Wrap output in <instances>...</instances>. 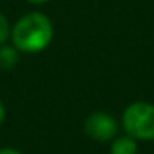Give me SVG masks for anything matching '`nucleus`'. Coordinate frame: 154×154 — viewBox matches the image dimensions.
<instances>
[{"label": "nucleus", "instance_id": "obj_1", "mask_svg": "<svg viewBox=\"0 0 154 154\" xmlns=\"http://www.w3.org/2000/svg\"><path fill=\"white\" fill-rule=\"evenodd\" d=\"M10 38L14 47L23 53H38L53 40V23L42 12L27 14L12 28Z\"/></svg>", "mask_w": 154, "mask_h": 154}, {"label": "nucleus", "instance_id": "obj_2", "mask_svg": "<svg viewBox=\"0 0 154 154\" xmlns=\"http://www.w3.org/2000/svg\"><path fill=\"white\" fill-rule=\"evenodd\" d=\"M121 124L126 134L134 139L154 141V104L147 101H134L121 116Z\"/></svg>", "mask_w": 154, "mask_h": 154}, {"label": "nucleus", "instance_id": "obj_3", "mask_svg": "<svg viewBox=\"0 0 154 154\" xmlns=\"http://www.w3.org/2000/svg\"><path fill=\"white\" fill-rule=\"evenodd\" d=\"M85 133L94 141H111L118 134V121L111 114L96 111L85 121Z\"/></svg>", "mask_w": 154, "mask_h": 154}, {"label": "nucleus", "instance_id": "obj_4", "mask_svg": "<svg viewBox=\"0 0 154 154\" xmlns=\"http://www.w3.org/2000/svg\"><path fill=\"white\" fill-rule=\"evenodd\" d=\"M109 154H137V143L133 136H116L111 143Z\"/></svg>", "mask_w": 154, "mask_h": 154}, {"label": "nucleus", "instance_id": "obj_5", "mask_svg": "<svg viewBox=\"0 0 154 154\" xmlns=\"http://www.w3.org/2000/svg\"><path fill=\"white\" fill-rule=\"evenodd\" d=\"M18 61V50L15 47H0V68L10 70Z\"/></svg>", "mask_w": 154, "mask_h": 154}, {"label": "nucleus", "instance_id": "obj_6", "mask_svg": "<svg viewBox=\"0 0 154 154\" xmlns=\"http://www.w3.org/2000/svg\"><path fill=\"white\" fill-rule=\"evenodd\" d=\"M10 33H12V28H10V23L8 20L0 14V45H4L5 42L10 38Z\"/></svg>", "mask_w": 154, "mask_h": 154}, {"label": "nucleus", "instance_id": "obj_7", "mask_svg": "<svg viewBox=\"0 0 154 154\" xmlns=\"http://www.w3.org/2000/svg\"><path fill=\"white\" fill-rule=\"evenodd\" d=\"M0 154H22V152L17 149H14V147H2V149H0Z\"/></svg>", "mask_w": 154, "mask_h": 154}, {"label": "nucleus", "instance_id": "obj_8", "mask_svg": "<svg viewBox=\"0 0 154 154\" xmlns=\"http://www.w3.org/2000/svg\"><path fill=\"white\" fill-rule=\"evenodd\" d=\"M4 119H5V106H4V103L0 101V124L4 123Z\"/></svg>", "mask_w": 154, "mask_h": 154}, {"label": "nucleus", "instance_id": "obj_9", "mask_svg": "<svg viewBox=\"0 0 154 154\" xmlns=\"http://www.w3.org/2000/svg\"><path fill=\"white\" fill-rule=\"evenodd\" d=\"M27 2L35 4V5H42V4H47V2H50V0H27Z\"/></svg>", "mask_w": 154, "mask_h": 154}]
</instances>
